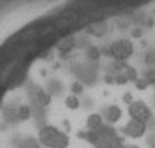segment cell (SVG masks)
Instances as JSON below:
<instances>
[{
    "label": "cell",
    "mask_w": 155,
    "mask_h": 148,
    "mask_svg": "<svg viewBox=\"0 0 155 148\" xmlns=\"http://www.w3.org/2000/svg\"><path fill=\"white\" fill-rule=\"evenodd\" d=\"M104 123V117L97 113H92L87 116V120H86V128L87 131H97Z\"/></svg>",
    "instance_id": "obj_7"
},
{
    "label": "cell",
    "mask_w": 155,
    "mask_h": 148,
    "mask_svg": "<svg viewBox=\"0 0 155 148\" xmlns=\"http://www.w3.org/2000/svg\"><path fill=\"white\" fill-rule=\"evenodd\" d=\"M38 141L45 148H67L70 137L55 126L46 125L38 131Z\"/></svg>",
    "instance_id": "obj_2"
},
{
    "label": "cell",
    "mask_w": 155,
    "mask_h": 148,
    "mask_svg": "<svg viewBox=\"0 0 155 148\" xmlns=\"http://www.w3.org/2000/svg\"><path fill=\"white\" fill-rule=\"evenodd\" d=\"M145 132H146V123L139 122V120H134V119H130L124 125V128H123V134L126 137L134 138V139L142 138L145 135Z\"/></svg>",
    "instance_id": "obj_5"
},
{
    "label": "cell",
    "mask_w": 155,
    "mask_h": 148,
    "mask_svg": "<svg viewBox=\"0 0 155 148\" xmlns=\"http://www.w3.org/2000/svg\"><path fill=\"white\" fill-rule=\"evenodd\" d=\"M72 44H74V40H72V37H70V40L67 38L64 43H61L59 44V51L61 53H65V51H68V50H71V47H72Z\"/></svg>",
    "instance_id": "obj_10"
},
{
    "label": "cell",
    "mask_w": 155,
    "mask_h": 148,
    "mask_svg": "<svg viewBox=\"0 0 155 148\" xmlns=\"http://www.w3.org/2000/svg\"><path fill=\"white\" fill-rule=\"evenodd\" d=\"M18 114H19V117H21V119H27V117L30 116V109L24 106V107H21V109H19Z\"/></svg>",
    "instance_id": "obj_14"
},
{
    "label": "cell",
    "mask_w": 155,
    "mask_h": 148,
    "mask_svg": "<svg viewBox=\"0 0 155 148\" xmlns=\"http://www.w3.org/2000/svg\"><path fill=\"white\" fill-rule=\"evenodd\" d=\"M124 75L127 76V79L133 81V82H136V81L139 79V78H137V72H136V69L131 68V66H127V68H126V73H124Z\"/></svg>",
    "instance_id": "obj_11"
},
{
    "label": "cell",
    "mask_w": 155,
    "mask_h": 148,
    "mask_svg": "<svg viewBox=\"0 0 155 148\" xmlns=\"http://www.w3.org/2000/svg\"><path fill=\"white\" fill-rule=\"evenodd\" d=\"M71 91L74 92V95H77V94H80V92L83 91V85L80 84V82H74L71 87Z\"/></svg>",
    "instance_id": "obj_13"
},
{
    "label": "cell",
    "mask_w": 155,
    "mask_h": 148,
    "mask_svg": "<svg viewBox=\"0 0 155 148\" xmlns=\"http://www.w3.org/2000/svg\"><path fill=\"white\" fill-rule=\"evenodd\" d=\"M114 82L118 84V85H123V84H127L129 79H127L126 75H117V76H114Z\"/></svg>",
    "instance_id": "obj_12"
},
{
    "label": "cell",
    "mask_w": 155,
    "mask_h": 148,
    "mask_svg": "<svg viewBox=\"0 0 155 148\" xmlns=\"http://www.w3.org/2000/svg\"><path fill=\"white\" fill-rule=\"evenodd\" d=\"M133 51H134L133 43H131L130 40H126V38L114 41L111 44V47H109V54H111L112 59H115L117 62L127 60L133 54Z\"/></svg>",
    "instance_id": "obj_3"
},
{
    "label": "cell",
    "mask_w": 155,
    "mask_h": 148,
    "mask_svg": "<svg viewBox=\"0 0 155 148\" xmlns=\"http://www.w3.org/2000/svg\"><path fill=\"white\" fill-rule=\"evenodd\" d=\"M129 148H139L137 145H129Z\"/></svg>",
    "instance_id": "obj_17"
},
{
    "label": "cell",
    "mask_w": 155,
    "mask_h": 148,
    "mask_svg": "<svg viewBox=\"0 0 155 148\" xmlns=\"http://www.w3.org/2000/svg\"><path fill=\"white\" fill-rule=\"evenodd\" d=\"M65 106L70 109V110H77L78 107H80V100H78V97L77 95H68L67 98H65Z\"/></svg>",
    "instance_id": "obj_8"
},
{
    "label": "cell",
    "mask_w": 155,
    "mask_h": 148,
    "mask_svg": "<svg viewBox=\"0 0 155 148\" xmlns=\"http://www.w3.org/2000/svg\"><path fill=\"white\" fill-rule=\"evenodd\" d=\"M86 139L96 148H115L121 144L117 132L109 126H101L97 131H87Z\"/></svg>",
    "instance_id": "obj_1"
},
{
    "label": "cell",
    "mask_w": 155,
    "mask_h": 148,
    "mask_svg": "<svg viewBox=\"0 0 155 148\" xmlns=\"http://www.w3.org/2000/svg\"><path fill=\"white\" fill-rule=\"evenodd\" d=\"M104 119L107 120L108 123H117L120 119H121V116H123V112H121V109H120L118 106H115V104H111V106H108L107 109L104 110Z\"/></svg>",
    "instance_id": "obj_6"
},
{
    "label": "cell",
    "mask_w": 155,
    "mask_h": 148,
    "mask_svg": "<svg viewBox=\"0 0 155 148\" xmlns=\"http://www.w3.org/2000/svg\"><path fill=\"white\" fill-rule=\"evenodd\" d=\"M36 98L41 106H48L49 103H50V95L46 91H43V90H38L36 92Z\"/></svg>",
    "instance_id": "obj_9"
},
{
    "label": "cell",
    "mask_w": 155,
    "mask_h": 148,
    "mask_svg": "<svg viewBox=\"0 0 155 148\" xmlns=\"http://www.w3.org/2000/svg\"><path fill=\"white\" fill-rule=\"evenodd\" d=\"M115 148H129V145H124V144L121 142V144H118V145H117Z\"/></svg>",
    "instance_id": "obj_16"
},
{
    "label": "cell",
    "mask_w": 155,
    "mask_h": 148,
    "mask_svg": "<svg viewBox=\"0 0 155 148\" xmlns=\"http://www.w3.org/2000/svg\"><path fill=\"white\" fill-rule=\"evenodd\" d=\"M129 116L130 119L139 120L143 123H148L152 117V112L149 109V106L142 100H133L129 104Z\"/></svg>",
    "instance_id": "obj_4"
},
{
    "label": "cell",
    "mask_w": 155,
    "mask_h": 148,
    "mask_svg": "<svg viewBox=\"0 0 155 148\" xmlns=\"http://www.w3.org/2000/svg\"><path fill=\"white\" fill-rule=\"evenodd\" d=\"M154 88H155V84H154Z\"/></svg>",
    "instance_id": "obj_18"
},
{
    "label": "cell",
    "mask_w": 155,
    "mask_h": 148,
    "mask_svg": "<svg viewBox=\"0 0 155 148\" xmlns=\"http://www.w3.org/2000/svg\"><path fill=\"white\" fill-rule=\"evenodd\" d=\"M148 85H149V82L145 79V78H142V79H137V81H136V87H137L139 90H145V88H146Z\"/></svg>",
    "instance_id": "obj_15"
}]
</instances>
